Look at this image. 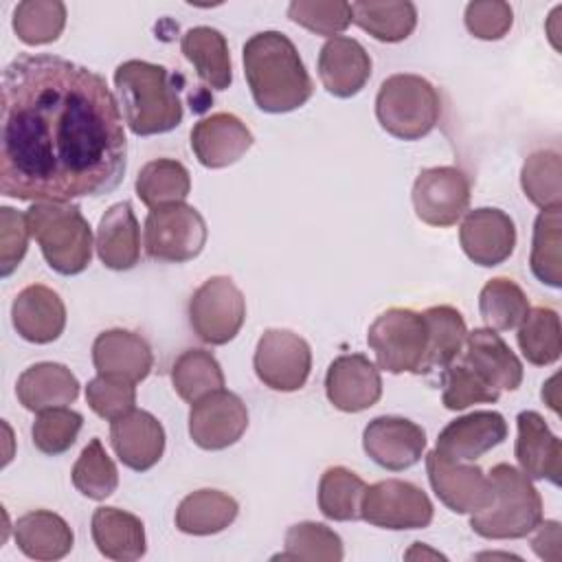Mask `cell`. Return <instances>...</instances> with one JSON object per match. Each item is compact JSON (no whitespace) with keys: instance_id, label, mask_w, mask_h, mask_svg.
Returning <instances> with one entry per match:
<instances>
[{"instance_id":"cell-48","label":"cell","mask_w":562,"mask_h":562,"mask_svg":"<svg viewBox=\"0 0 562 562\" xmlns=\"http://www.w3.org/2000/svg\"><path fill=\"white\" fill-rule=\"evenodd\" d=\"M465 29L485 42L501 40L514 24V11L503 0H476L465 7Z\"/></svg>"},{"instance_id":"cell-17","label":"cell","mask_w":562,"mask_h":562,"mask_svg":"<svg viewBox=\"0 0 562 562\" xmlns=\"http://www.w3.org/2000/svg\"><path fill=\"white\" fill-rule=\"evenodd\" d=\"M325 393L334 408L360 413L382 397V378L364 353H342L327 369Z\"/></svg>"},{"instance_id":"cell-12","label":"cell","mask_w":562,"mask_h":562,"mask_svg":"<svg viewBox=\"0 0 562 562\" xmlns=\"http://www.w3.org/2000/svg\"><path fill=\"white\" fill-rule=\"evenodd\" d=\"M415 215L437 228L457 224L470 204V180L459 167L422 169L413 184Z\"/></svg>"},{"instance_id":"cell-23","label":"cell","mask_w":562,"mask_h":562,"mask_svg":"<svg viewBox=\"0 0 562 562\" xmlns=\"http://www.w3.org/2000/svg\"><path fill=\"white\" fill-rule=\"evenodd\" d=\"M11 321L24 340L48 345L57 340L66 327V305L55 290L33 283L13 299Z\"/></svg>"},{"instance_id":"cell-22","label":"cell","mask_w":562,"mask_h":562,"mask_svg":"<svg viewBox=\"0 0 562 562\" xmlns=\"http://www.w3.org/2000/svg\"><path fill=\"white\" fill-rule=\"evenodd\" d=\"M318 77L329 94L356 97L371 77V57L353 37H329L318 53Z\"/></svg>"},{"instance_id":"cell-21","label":"cell","mask_w":562,"mask_h":562,"mask_svg":"<svg viewBox=\"0 0 562 562\" xmlns=\"http://www.w3.org/2000/svg\"><path fill=\"white\" fill-rule=\"evenodd\" d=\"M110 443L125 468L145 472L154 468L165 452V428L151 413L134 408L112 422Z\"/></svg>"},{"instance_id":"cell-4","label":"cell","mask_w":562,"mask_h":562,"mask_svg":"<svg viewBox=\"0 0 562 562\" xmlns=\"http://www.w3.org/2000/svg\"><path fill=\"white\" fill-rule=\"evenodd\" d=\"M494 498L472 514L470 527L487 540H516L529 536L542 520V498L531 479L509 463H496L490 474Z\"/></svg>"},{"instance_id":"cell-3","label":"cell","mask_w":562,"mask_h":562,"mask_svg":"<svg viewBox=\"0 0 562 562\" xmlns=\"http://www.w3.org/2000/svg\"><path fill=\"white\" fill-rule=\"evenodd\" d=\"M114 86L132 134L154 136L180 125L182 101L165 66L127 59L116 66Z\"/></svg>"},{"instance_id":"cell-47","label":"cell","mask_w":562,"mask_h":562,"mask_svg":"<svg viewBox=\"0 0 562 562\" xmlns=\"http://www.w3.org/2000/svg\"><path fill=\"white\" fill-rule=\"evenodd\" d=\"M86 402L99 417L114 422L134 411L136 386L130 380L99 373L86 386Z\"/></svg>"},{"instance_id":"cell-25","label":"cell","mask_w":562,"mask_h":562,"mask_svg":"<svg viewBox=\"0 0 562 562\" xmlns=\"http://www.w3.org/2000/svg\"><path fill=\"white\" fill-rule=\"evenodd\" d=\"M461 360L498 391H516L522 382V362L490 327L468 331Z\"/></svg>"},{"instance_id":"cell-51","label":"cell","mask_w":562,"mask_h":562,"mask_svg":"<svg viewBox=\"0 0 562 562\" xmlns=\"http://www.w3.org/2000/svg\"><path fill=\"white\" fill-rule=\"evenodd\" d=\"M417 555H422V558H424V555H430V558H443V555H441V553H437V551H428L422 542H413V549L406 553V558H408V560H413V558H417Z\"/></svg>"},{"instance_id":"cell-9","label":"cell","mask_w":562,"mask_h":562,"mask_svg":"<svg viewBox=\"0 0 562 562\" xmlns=\"http://www.w3.org/2000/svg\"><path fill=\"white\" fill-rule=\"evenodd\" d=\"M246 321V299L231 277L206 279L189 299V323L206 345L231 342Z\"/></svg>"},{"instance_id":"cell-20","label":"cell","mask_w":562,"mask_h":562,"mask_svg":"<svg viewBox=\"0 0 562 562\" xmlns=\"http://www.w3.org/2000/svg\"><path fill=\"white\" fill-rule=\"evenodd\" d=\"M518 437L514 446L520 472L533 481L547 479L560 485L562 476V443L551 432L544 417L536 411H522L516 417Z\"/></svg>"},{"instance_id":"cell-50","label":"cell","mask_w":562,"mask_h":562,"mask_svg":"<svg viewBox=\"0 0 562 562\" xmlns=\"http://www.w3.org/2000/svg\"><path fill=\"white\" fill-rule=\"evenodd\" d=\"M533 531H536V536L531 538V549L536 551V555L542 560H551V562L560 560V542H562L560 540V522H555V520L542 522L540 520V525Z\"/></svg>"},{"instance_id":"cell-35","label":"cell","mask_w":562,"mask_h":562,"mask_svg":"<svg viewBox=\"0 0 562 562\" xmlns=\"http://www.w3.org/2000/svg\"><path fill=\"white\" fill-rule=\"evenodd\" d=\"M367 483L342 465L327 468L318 481V509L325 518L347 522L360 520Z\"/></svg>"},{"instance_id":"cell-40","label":"cell","mask_w":562,"mask_h":562,"mask_svg":"<svg viewBox=\"0 0 562 562\" xmlns=\"http://www.w3.org/2000/svg\"><path fill=\"white\" fill-rule=\"evenodd\" d=\"M520 187L531 204L542 211L562 209V165L555 149H538L527 156Z\"/></svg>"},{"instance_id":"cell-36","label":"cell","mask_w":562,"mask_h":562,"mask_svg":"<svg viewBox=\"0 0 562 562\" xmlns=\"http://www.w3.org/2000/svg\"><path fill=\"white\" fill-rule=\"evenodd\" d=\"M518 347L527 362L536 367L553 364L562 353V327L553 307H533L527 312L516 334Z\"/></svg>"},{"instance_id":"cell-16","label":"cell","mask_w":562,"mask_h":562,"mask_svg":"<svg viewBox=\"0 0 562 562\" xmlns=\"http://www.w3.org/2000/svg\"><path fill=\"white\" fill-rule=\"evenodd\" d=\"M459 244L470 261L494 268L507 261L516 248L514 220L505 211L490 206L468 211L459 228Z\"/></svg>"},{"instance_id":"cell-33","label":"cell","mask_w":562,"mask_h":562,"mask_svg":"<svg viewBox=\"0 0 562 562\" xmlns=\"http://www.w3.org/2000/svg\"><path fill=\"white\" fill-rule=\"evenodd\" d=\"M353 20L362 31H367L378 42L395 44L406 40L417 26V9L408 0H386L373 2L362 0L351 4Z\"/></svg>"},{"instance_id":"cell-46","label":"cell","mask_w":562,"mask_h":562,"mask_svg":"<svg viewBox=\"0 0 562 562\" xmlns=\"http://www.w3.org/2000/svg\"><path fill=\"white\" fill-rule=\"evenodd\" d=\"M288 18L316 35L336 37L351 24L353 13L351 4L342 0H294L288 7Z\"/></svg>"},{"instance_id":"cell-30","label":"cell","mask_w":562,"mask_h":562,"mask_svg":"<svg viewBox=\"0 0 562 562\" xmlns=\"http://www.w3.org/2000/svg\"><path fill=\"white\" fill-rule=\"evenodd\" d=\"M182 55L193 64L198 77L213 90H226L233 81V66L226 37L211 26H193L180 40Z\"/></svg>"},{"instance_id":"cell-11","label":"cell","mask_w":562,"mask_h":562,"mask_svg":"<svg viewBox=\"0 0 562 562\" xmlns=\"http://www.w3.org/2000/svg\"><path fill=\"white\" fill-rule=\"evenodd\" d=\"M252 367L268 389L299 391L312 371V349L305 338L290 329H266L257 342Z\"/></svg>"},{"instance_id":"cell-18","label":"cell","mask_w":562,"mask_h":562,"mask_svg":"<svg viewBox=\"0 0 562 562\" xmlns=\"http://www.w3.org/2000/svg\"><path fill=\"white\" fill-rule=\"evenodd\" d=\"M255 138L246 123L231 112H215L200 119L191 130V149L200 165L209 169H224L235 165Z\"/></svg>"},{"instance_id":"cell-14","label":"cell","mask_w":562,"mask_h":562,"mask_svg":"<svg viewBox=\"0 0 562 562\" xmlns=\"http://www.w3.org/2000/svg\"><path fill=\"white\" fill-rule=\"evenodd\" d=\"M248 428V411L239 395L220 389L191 404L189 435L202 450H224L241 439Z\"/></svg>"},{"instance_id":"cell-28","label":"cell","mask_w":562,"mask_h":562,"mask_svg":"<svg viewBox=\"0 0 562 562\" xmlns=\"http://www.w3.org/2000/svg\"><path fill=\"white\" fill-rule=\"evenodd\" d=\"M90 531L99 553L110 560L134 562L147 551L143 520L125 509L97 507Z\"/></svg>"},{"instance_id":"cell-45","label":"cell","mask_w":562,"mask_h":562,"mask_svg":"<svg viewBox=\"0 0 562 562\" xmlns=\"http://www.w3.org/2000/svg\"><path fill=\"white\" fill-rule=\"evenodd\" d=\"M83 426V417L77 411H70L66 406L42 411L31 428L33 446L50 457H57L77 441V435Z\"/></svg>"},{"instance_id":"cell-38","label":"cell","mask_w":562,"mask_h":562,"mask_svg":"<svg viewBox=\"0 0 562 562\" xmlns=\"http://www.w3.org/2000/svg\"><path fill=\"white\" fill-rule=\"evenodd\" d=\"M479 312L483 323L494 331L516 329L529 312V299L509 277L490 279L479 294Z\"/></svg>"},{"instance_id":"cell-10","label":"cell","mask_w":562,"mask_h":562,"mask_svg":"<svg viewBox=\"0 0 562 562\" xmlns=\"http://www.w3.org/2000/svg\"><path fill=\"white\" fill-rule=\"evenodd\" d=\"M428 494L402 479H386L367 485L362 496V520L382 529H424L432 520Z\"/></svg>"},{"instance_id":"cell-27","label":"cell","mask_w":562,"mask_h":562,"mask_svg":"<svg viewBox=\"0 0 562 562\" xmlns=\"http://www.w3.org/2000/svg\"><path fill=\"white\" fill-rule=\"evenodd\" d=\"M97 255L110 270H130L140 259V228L130 202L112 204L97 228Z\"/></svg>"},{"instance_id":"cell-2","label":"cell","mask_w":562,"mask_h":562,"mask_svg":"<svg viewBox=\"0 0 562 562\" xmlns=\"http://www.w3.org/2000/svg\"><path fill=\"white\" fill-rule=\"evenodd\" d=\"M244 75L259 110L270 114L292 112L305 105L314 83L292 40L279 31H261L246 40Z\"/></svg>"},{"instance_id":"cell-19","label":"cell","mask_w":562,"mask_h":562,"mask_svg":"<svg viewBox=\"0 0 562 562\" xmlns=\"http://www.w3.org/2000/svg\"><path fill=\"white\" fill-rule=\"evenodd\" d=\"M507 439V422L496 411H474L452 419L437 437V452L454 461H476Z\"/></svg>"},{"instance_id":"cell-13","label":"cell","mask_w":562,"mask_h":562,"mask_svg":"<svg viewBox=\"0 0 562 562\" xmlns=\"http://www.w3.org/2000/svg\"><path fill=\"white\" fill-rule=\"evenodd\" d=\"M426 472L437 498L454 514H476L494 498L487 474L474 463L454 461L430 450L426 454Z\"/></svg>"},{"instance_id":"cell-41","label":"cell","mask_w":562,"mask_h":562,"mask_svg":"<svg viewBox=\"0 0 562 562\" xmlns=\"http://www.w3.org/2000/svg\"><path fill=\"white\" fill-rule=\"evenodd\" d=\"M13 31L29 46L55 42L66 26V4L59 0H24L13 9Z\"/></svg>"},{"instance_id":"cell-24","label":"cell","mask_w":562,"mask_h":562,"mask_svg":"<svg viewBox=\"0 0 562 562\" xmlns=\"http://www.w3.org/2000/svg\"><path fill=\"white\" fill-rule=\"evenodd\" d=\"M92 364L97 373L140 382L154 367L149 342L130 329L101 331L92 342Z\"/></svg>"},{"instance_id":"cell-34","label":"cell","mask_w":562,"mask_h":562,"mask_svg":"<svg viewBox=\"0 0 562 562\" xmlns=\"http://www.w3.org/2000/svg\"><path fill=\"white\" fill-rule=\"evenodd\" d=\"M189 191V171L182 162L173 158L149 160L136 176V195L149 209L184 202Z\"/></svg>"},{"instance_id":"cell-39","label":"cell","mask_w":562,"mask_h":562,"mask_svg":"<svg viewBox=\"0 0 562 562\" xmlns=\"http://www.w3.org/2000/svg\"><path fill=\"white\" fill-rule=\"evenodd\" d=\"M562 209L542 211L533 224L529 266L533 277L551 288L562 285Z\"/></svg>"},{"instance_id":"cell-15","label":"cell","mask_w":562,"mask_h":562,"mask_svg":"<svg viewBox=\"0 0 562 562\" xmlns=\"http://www.w3.org/2000/svg\"><path fill=\"white\" fill-rule=\"evenodd\" d=\"M362 448L380 468L400 472L415 465L426 450V432L406 417L382 415L367 424Z\"/></svg>"},{"instance_id":"cell-31","label":"cell","mask_w":562,"mask_h":562,"mask_svg":"<svg viewBox=\"0 0 562 562\" xmlns=\"http://www.w3.org/2000/svg\"><path fill=\"white\" fill-rule=\"evenodd\" d=\"M237 501L220 490H198L187 494L176 509V527L189 536L220 533L237 518Z\"/></svg>"},{"instance_id":"cell-1","label":"cell","mask_w":562,"mask_h":562,"mask_svg":"<svg viewBox=\"0 0 562 562\" xmlns=\"http://www.w3.org/2000/svg\"><path fill=\"white\" fill-rule=\"evenodd\" d=\"M127 138L105 79L57 55H18L2 72L0 191L70 202L114 191Z\"/></svg>"},{"instance_id":"cell-42","label":"cell","mask_w":562,"mask_h":562,"mask_svg":"<svg viewBox=\"0 0 562 562\" xmlns=\"http://www.w3.org/2000/svg\"><path fill=\"white\" fill-rule=\"evenodd\" d=\"M345 555L340 536L323 522H296L285 531V551L274 560L340 562Z\"/></svg>"},{"instance_id":"cell-26","label":"cell","mask_w":562,"mask_h":562,"mask_svg":"<svg viewBox=\"0 0 562 562\" xmlns=\"http://www.w3.org/2000/svg\"><path fill=\"white\" fill-rule=\"evenodd\" d=\"M15 395L26 411L42 413L72 404L79 395V380L66 364L37 362L20 373Z\"/></svg>"},{"instance_id":"cell-49","label":"cell","mask_w":562,"mask_h":562,"mask_svg":"<svg viewBox=\"0 0 562 562\" xmlns=\"http://www.w3.org/2000/svg\"><path fill=\"white\" fill-rule=\"evenodd\" d=\"M26 215L11 206L0 209V274L9 277L26 255L29 248Z\"/></svg>"},{"instance_id":"cell-37","label":"cell","mask_w":562,"mask_h":562,"mask_svg":"<svg viewBox=\"0 0 562 562\" xmlns=\"http://www.w3.org/2000/svg\"><path fill=\"white\" fill-rule=\"evenodd\" d=\"M173 391L189 404L224 389V371L215 356L206 349L182 351L171 367Z\"/></svg>"},{"instance_id":"cell-44","label":"cell","mask_w":562,"mask_h":562,"mask_svg":"<svg viewBox=\"0 0 562 562\" xmlns=\"http://www.w3.org/2000/svg\"><path fill=\"white\" fill-rule=\"evenodd\" d=\"M441 402L448 411H463L472 404H494L501 397V391L485 382L463 360H454L441 371Z\"/></svg>"},{"instance_id":"cell-5","label":"cell","mask_w":562,"mask_h":562,"mask_svg":"<svg viewBox=\"0 0 562 562\" xmlns=\"http://www.w3.org/2000/svg\"><path fill=\"white\" fill-rule=\"evenodd\" d=\"M31 237L46 263L66 277L79 274L92 259V231L81 209L70 202H35L26 213Z\"/></svg>"},{"instance_id":"cell-6","label":"cell","mask_w":562,"mask_h":562,"mask_svg":"<svg viewBox=\"0 0 562 562\" xmlns=\"http://www.w3.org/2000/svg\"><path fill=\"white\" fill-rule=\"evenodd\" d=\"M441 114L435 86L411 72L391 75L375 97V116L384 132L400 140H417L430 134Z\"/></svg>"},{"instance_id":"cell-43","label":"cell","mask_w":562,"mask_h":562,"mask_svg":"<svg viewBox=\"0 0 562 562\" xmlns=\"http://www.w3.org/2000/svg\"><path fill=\"white\" fill-rule=\"evenodd\" d=\"M72 485L77 492L92 501H103L112 496L119 487V472L110 454L105 452L101 439H90L88 446L81 450L79 459L70 472Z\"/></svg>"},{"instance_id":"cell-7","label":"cell","mask_w":562,"mask_h":562,"mask_svg":"<svg viewBox=\"0 0 562 562\" xmlns=\"http://www.w3.org/2000/svg\"><path fill=\"white\" fill-rule=\"evenodd\" d=\"M367 345L375 353L380 369L389 373H422L428 349L424 314L406 307L382 312L369 325Z\"/></svg>"},{"instance_id":"cell-8","label":"cell","mask_w":562,"mask_h":562,"mask_svg":"<svg viewBox=\"0 0 562 562\" xmlns=\"http://www.w3.org/2000/svg\"><path fill=\"white\" fill-rule=\"evenodd\" d=\"M206 237L204 217L184 202L151 209L145 217V252L156 261H191L202 252Z\"/></svg>"},{"instance_id":"cell-32","label":"cell","mask_w":562,"mask_h":562,"mask_svg":"<svg viewBox=\"0 0 562 562\" xmlns=\"http://www.w3.org/2000/svg\"><path fill=\"white\" fill-rule=\"evenodd\" d=\"M422 314L428 329V349L422 373L443 371L461 356L468 336L465 321L461 312L452 305H435Z\"/></svg>"},{"instance_id":"cell-29","label":"cell","mask_w":562,"mask_h":562,"mask_svg":"<svg viewBox=\"0 0 562 562\" xmlns=\"http://www.w3.org/2000/svg\"><path fill=\"white\" fill-rule=\"evenodd\" d=\"M13 536L18 549L33 560H61L75 544L68 522L48 509H33L20 516Z\"/></svg>"}]
</instances>
